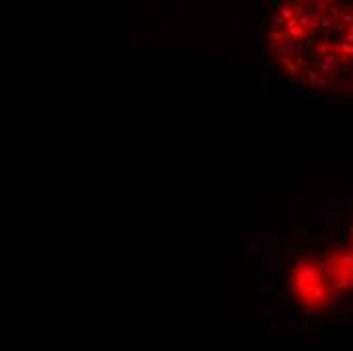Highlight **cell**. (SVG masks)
Segmentation results:
<instances>
[{"mask_svg":"<svg viewBox=\"0 0 353 351\" xmlns=\"http://www.w3.org/2000/svg\"><path fill=\"white\" fill-rule=\"evenodd\" d=\"M276 270H278V272H282V270H284V260H278V262H276Z\"/></svg>","mask_w":353,"mask_h":351,"instance_id":"obj_10","label":"cell"},{"mask_svg":"<svg viewBox=\"0 0 353 351\" xmlns=\"http://www.w3.org/2000/svg\"><path fill=\"white\" fill-rule=\"evenodd\" d=\"M248 250L256 254V252H260V250H262V246H260V244H256V242H250V244H248Z\"/></svg>","mask_w":353,"mask_h":351,"instance_id":"obj_6","label":"cell"},{"mask_svg":"<svg viewBox=\"0 0 353 351\" xmlns=\"http://www.w3.org/2000/svg\"><path fill=\"white\" fill-rule=\"evenodd\" d=\"M310 231H314V227H310V225H302L300 227V234H310Z\"/></svg>","mask_w":353,"mask_h":351,"instance_id":"obj_9","label":"cell"},{"mask_svg":"<svg viewBox=\"0 0 353 351\" xmlns=\"http://www.w3.org/2000/svg\"><path fill=\"white\" fill-rule=\"evenodd\" d=\"M290 252L302 254V252H306V246H305V244H292V246H290Z\"/></svg>","mask_w":353,"mask_h":351,"instance_id":"obj_4","label":"cell"},{"mask_svg":"<svg viewBox=\"0 0 353 351\" xmlns=\"http://www.w3.org/2000/svg\"><path fill=\"white\" fill-rule=\"evenodd\" d=\"M280 92L284 93V98H290V96H292V85H288V83H284V88H282Z\"/></svg>","mask_w":353,"mask_h":351,"instance_id":"obj_5","label":"cell"},{"mask_svg":"<svg viewBox=\"0 0 353 351\" xmlns=\"http://www.w3.org/2000/svg\"><path fill=\"white\" fill-rule=\"evenodd\" d=\"M272 290H274V292H282V286H280L278 282H274V286H272Z\"/></svg>","mask_w":353,"mask_h":351,"instance_id":"obj_13","label":"cell"},{"mask_svg":"<svg viewBox=\"0 0 353 351\" xmlns=\"http://www.w3.org/2000/svg\"><path fill=\"white\" fill-rule=\"evenodd\" d=\"M266 73L270 75V79H276V67L274 65H266Z\"/></svg>","mask_w":353,"mask_h":351,"instance_id":"obj_7","label":"cell"},{"mask_svg":"<svg viewBox=\"0 0 353 351\" xmlns=\"http://www.w3.org/2000/svg\"><path fill=\"white\" fill-rule=\"evenodd\" d=\"M278 14H280V16H282V18H284V20H290V18H294V16H296V12H294V10L290 8V6L282 4V8L278 10Z\"/></svg>","mask_w":353,"mask_h":351,"instance_id":"obj_1","label":"cell"},{"mask_svg":"<svg viewBox=\"0 0 353 351\" xmlns=\"http://www.w3.org/2000/svg\"><path fill=\"white\" fill-rule=\"evenodd\" d=\"M258 280L262 286H266V264L264 262H260V268H258Z\"/></svg>","mask_w":353,"mask_h":351,"instance_id":"obj_2","label":"cell"},{"mask_svg":"<svg viewBox=\"0 0 353 351\" xmlns=\"http://www.w3.org/2000/svg\"><path fill=\"white\" fill-rule=\"evenodd\" d=\"M268 260H270V254H266V252H262V254H260V262H264V264H266V262H268Z\"/></svg>","mask_w":353,"mask_h":351,"instance_id":"obj_11","label":"cell"},{"mask_svg":"<svg viewBox=\"0 0 353 351\" xmlns=\"http://www.w3.org/2000/svg\"><path fill=\"white\" fill-rule=\"evenodd\" d=\"M229 53H232V51H225V49H215V51H211V57H215V59H225Z\"/></svg>","mask_w":353,"mask_h":351,"instance_id":"obj_3","label":"cell"},{"mask_svg":"<svg viewBox=\"0 0 353 351\" xmlns=\"http://www.w3.org/2000/svg\"><path fill=\"white\" fill-rule=\"evenodd\" d=\"M351 248H353V225H351Z\"/></svg>","mask_w":353,"mask_h":351,"instance_id":"obj_14","label":"cell"},{"mask_svg":"<svg viewBox=\"0 0 353 351\" xmlns=\"http://www.w3.org/2000/svg\"><path fill=\"white\" fill-rule=\"evenodd\" d=\"M258 16H260V18L266 16V8H264V6H258Z\"/></svg>","mask_w":353,"mask_h":351,"instance_id":"obj_12","label":"cell"},{"mask_svg":"<svg viewBox=\"0 0 353 351\" xmlns=\"http://www.w3.org/2000/svg\"><path fill=\"white\" fill-rule=\"evenodd\" d=\"M282 4H284V2H280V0H272V2H270V6H272L274 10H280Z\"/></svg>","mask_w":353,"mask_h":351,"instance_id":"obj_8","label":"cell"}]
</instances>
